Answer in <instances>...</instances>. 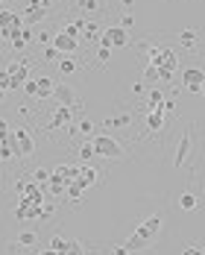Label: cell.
<instances>
[{"instance_id":"obj_1","label":"cell","mask_w":205,"mask_h":255,"mask_svg":"<svg viewBox=\"0 0 205 255\" xmlns=\"http://www.w3.org/2000/svg\"><path fill=\"white\" fill-rule=\"evenodd\" d=\"M161 223H164V214H153V217H147L129 238H126V250L129 253H144V250H150L153 247V241L159 238V232H161Z\"/></svg>"},{"instance_id":"obj_2","label":"cell","mask_w":205,"mask_h":255,"mask_svg":"<svg viewBox=\"0 0 205 255\" xmlns=\"http://www.w3.org/2000/svg\"><path fill=\"white\" fill-rule=\"evenodd\" d=\"M147 59H150V65H153V68H159V82H170V79H173V73H176V65H179V59H176V50L153 44V47L147 50Z\"/></svg>"},{"instance_id":"obj_3","label":"cell","mask_w":205,"mask_h":255,"mask_svg":"<svg viewBox=\"0 0 205 255\" xmlns=\"http://www.w3.org/2000/svg\"><path fill=\"white\" fill-rule=\"evenodd\" d=\"M21 29H23V18L15 9H0V35L12 41L15 35H21Z\"/></svg>"},{"instance_id":"obj_4","label":"cell","mask_w":205,"mask_h":255,"mask_svg":"<svg viewBox=\"0 0 205 255\" xmlns=\"http://www.w3.org/2000/svg\"><path fill=\"white\" fill-rule=\"evenodd\" d=\"M91 144H94V156H103V159H109V162L123 159V147H120L114 138H109V135H100V138H94Z\"/></svg>"},{"instance_id":"obj_5","label":"cell","mask_w":205,"mask_h":255,"mask_svg":"<svg viewBox=\"0 0 205 255\" xmlns=\"http://www.w3.org/2000/svg\"><path fill=\"white\" fill-rule=\"evenodd\" d=\"M6 73H9V82H12V91H15V88H21V85L29 79V62H26V59H15V62L6 68Z\"/></svg>"},{"instance_id":"obj_6","label":"cell","mask_w":205,"mask_h":255,"mask_svg":"<svg viewBox=\"0 0 205 255\" xmlns=\"http://www.w3.org/2000/svg\"><path fill=\"white\" fill-rule=\"evenodd\" d=\"M100 44L103 47H129V32L123 26H109L103 35H100Z\"/></svg>"},{"instance_id":"obj_7","label":"cell","mask_w":205,"mask_h":255,"mask_svg":"<svg viewBox=\"0 0 205 255\" xmlns=\"http://www.w3.org/2000/svg\"><path fill=\"white\" fill-rule=\"evenodd\" d=\"M182 82H185V91L200 94V88L205 85V70L203 68H185L182 70Z\"/></svg>"},{"instance_id":"obj_8","label":"cell","mask_w":205,"mask_h":255,"mask_svg":"<svg viewBox=\"0 0 205 255\" xmlns=\"http://www.w3.org/2000/svg\"><path fill=\"white\" fill-rule=\"evenodd\" d=\"M191 150H194V132L188 129V132H182V138H179V144H176V156H173V167H182V164L188 162Z\"/></svg>"},{"instance_id":"obj_9","label":"cell","mask_w":205,"mask_h":255,"mask_svg":"<svg viewBox=\"0 0 205 255\" xmlns=\"http://www.w3.org/2000/svg\"><path fill=\"white\" fill-rule=\"evenodd\" d=\"M50 44H53L62 56H70V53H76V50H79V38H73V35H68V32H56Z\"/></svg>"},{"instance_id":"obj_10","label":"cell","mask_w":205,"mask_h":255,"mask_svg":"<svg viewBox=\"0 0 205 255\" xmlns=\"http://www.w3.org/2000/svg\"><path fill=\"white\" fill-rule=\"evenodd\" d=\"M12 135H15V144H18V156H32V150H35V141H32V135L23 129V126H15L12 129Z\"/></svg>"},{"instance_id":"obj_11","label":"cell","mask_w":205,"mask_h":255,"mask_svg":"<svg viewBox=\"0 0 205 255\" xmlns=\"http://www.w3.org/2000/svg\"><path fill=\"white\" fill-rule=\"evenodd\" d=\"M38 203H32V200H26V197H21L18 200V206H15V220H38Z\"/></svg>"},{"instance_id":"obj_12","label":"cell","mask_w":205,"mask_h":255,"mask_svg":"<svg viewBox=\"0 0 205 255\" xmlns=\"http://www.w3.org/2000/svg\"><path fill=\"white\" fill-rule=\"evenodd\" d=\"M53 97L59 100V106H76V91L68 85V82H56V88H53Z\"/></svg>"},{"instance_id":"obj_13","label":"cell","mask_w":205,"mask_h":255,"mask_svg":"<svg viewBox=\"0 0 205 255\" xmlns=\"http://www.w3.org/2000/svg\"><path fill=\"white\" fill-rule=\"evenodd\" d=\"M15 188H18V194H21V197H26V200H32V203H38V206L44 203V194H41V185H38L35 179H32V182H18Z\"/></svg>"},{"instance_id":"obj_14","label":"cell","mask_w":205,"mask_h":255,"mask_svg":"<svg viewBox=\"0 0 205 255\" xmlns=\"http://www.w3.org/2000/svg\"><path fill=\"white\" fill-rule=\"evenodd\" d=\"M44 15H47V3H32V6L26 9V15H21V18H23V26H29V29H32V26H35Z\"/></svg>"},{"instance_id":"obj_15","label":"cell","mask_w":205,"mask_h":255,"mask_svg":"<svg viewBox=\"0 0 205 255\" xmlns=\"http://www.w3.org/2000/svg\"><path fill=\"white\" fill-rule=\"evenodd\" d=\"M73 9H76L82 18H85V15H88V18H94V15H100V12H103V0H76V3H73Z\"/></svg>"},{"instance_id":"obj_16","label":"cell","mask_w":205,"mask_h":255,"mask_svg":"<svg viewBox=\"0 0 205 255\" xmlns=\"http://www.w3.org/2000/svg\"><path fill=\"white\" fill-rule=\"evenodd\" d=\"M53 88H56V82H53L50 76H38V79H35V97H38V100L53 97Z\"/></svg>"},{"instance_id":"obj_17","label":"cell","mask_w":205,"mask_h":255,"mask_svg":"<svg viewBox=\"0 0 205 255\" xmlns=\"http://www.w3.org/2000/svg\"><path fill=\"white\" fill-rule=\"evenodd\" d=\"M68 123H70V106H56L53 120H50L47 129H59V126H68Z\"/></svg>"},{"instance_id":"obj_18","label":"cell","mask_w":205,"mask_h":255,"mask_svg":"<svg viewBox=\"0 0 205 255\" xmlns=\"http://www.w3.org/2000/svg\"><path fill=\"white\" fill-rule=\"evenodd\" d=\"M197 44H200V32L197 29H182L179 32V47L182 50H197Z\"/></svg>"},{"instance_id":"obj_19","label":"cell","mask_w":205,"mask_h":255,"mask_svg":"<svg viewBox=\"0 0 205 255\" xmlns=\"http://www.w3.org/2000/svg\"><path fill=\"white\" fill-rule=\"evenodd\" d=\"M76 179H79V182H82L85 188H91V185H94V182L100 179V170H97V167H91V164H82V167H79V176H76Z\"/></svg>"},{"instance_id":"obj_20","label":"cell","mask_w":205,"mask_h":255,"mask_svg":"<svg viewBox=\"0 0 205 255\" xmlns=\"http://www.w3.org/2000/svg\"><path fill=\"white\" fill-rule=\"evenodd\" d=\"M147 129H150V132L164 129V112H161V109H150V115H147Z\"/></svg>"},{"instance_id":"obj_21","label":"cell","mask_w":205,"mask_h":255,"mask_svg":"<svg viewBox=\"0 0 205 255\" xmlns=\"http://www.w3.org/2000/svg\"><path fill=\"white\" fill-rule=\"evenodd\" d=\"M85 191H88V188H85V185H82L79 179H73V182H68V185H65V194H68V197H70L73 203H79V200L85 197Z\"/></svg>"},{"instance_id":"obj_22","label":"cell","mask_w":205,"mask_h":255,"mask_svg":"<svg viewBox=\"0 0 205 255\" xmlns=\"http://www.w3.org/2000/svg\"><path fill=\"white\" fill-rule=\"evenodd\" d=\"M97 32H100V26H97V21H91V18H88V21L82 23V32H79V38H85V41H94V38H100Z\"/></svg>"},{"instance_id":"obj_23","label":"cell","mask_w":205,"mask_h":255,"mask_svg":"<svg viewBox=\"0 0 205 255\" xmlns=\"http://www.w3.org/2000/svg\"><path fill=\"white\" fill-rule=\"evenodd\" d=\"M179 209H182V211H197V209H200V200H197L191 191H185V194L179 197Z\"/></svg>"},{"instance_id":"obj_24","label":"cell","mask_w":205,"mask_h":255,"mask_svg":"<svg viewBox=\"0 0 205 255\" xmlns=\"http://www.w3.org/2000/svg\"><path fill=\"white\" fill-rule=\"evenodd\" d=\"M129 123H132V117H129V115H117V117H106V120H103V126H106V129H114V126H129Z\"/></svg>"},{"instance_id":"obj_25","label":"cell","mask_w":205,"mask_h":255,"mask_svg":"<svg viewBox=\"0 0 205 255\" xmlns=\"http://www.w3.org/2000/svg\"><path fill=\"white\" fill-rule=\"evenodd\" d=\"M15 244H18V247H35V244H38V235H35V232H29V229H23V232L18 235V241H15Z\"/></svg>"},{"instance_id":"obj_26","label":"cell","mask_w":205,"mask_h":255,"mask_svg":"<svg viewBox=\"0 0 205 255\" xmlns=\"http://www.w3.org/2000/svg\"><path fill=\"white\" fill-rule=\"evenodd\" d=\"M161 103H164V91L153 85V88H150V103H147V106H150V109H161Z\"/></svg>"},{"instance_id":"obj_27","label":"cell","mask_w":205,"mask_h":255,"mask_svg":"<svg viewBox=\"0 0 205 255\" xmlns=\"http://www.w3.org/2000/svg\"><path fill=\"white\" fill-rule=\"evenodd\" d=\"M59 73H65V76H70V73H76V62L73 59H59Z\"/></svg>"},{"instance_id":"obj_28","label":"cell","mask_w":205,"mask_h":255,"mask_svg":"<svg viewBox=\"0 0 205 255\" xmlns=\"http://www.w3.org/2000/svg\"><path fill=\"white\" fill-rule=\"evenodd\" d=\"M50 250H53L56 255L65 253V250H68V238H62V235H53V238H50Z\"/></svg>"},{"instance_id":"obj_29","label":"cell","mask_w":205,"mask_h":255,"mask_svg":"<svg viewBox=\"0 0 205 255\" xmlns=\"http://www.w3.org/2000/svg\"><path fill=\"white\" fill-rule=\"evenodd\" d=\"M53 211H56V209H53V203H47V200H44V203H41V209H38V220H50V217H53Z\"/></svg>"},{"instance_id":"obj_30","label":"cell","mask_w":205,"mask_h":255,"mask_svg":"<svg viewBox=\"0 0 205 255\" xmlns=\"http://www.w3.org/2000/svg\"><path fill=\"white\" fill-rule=\"evenodd\" d=\"M109 59H112V47H103V44H100V50H97V62H100V65H109Z\"/></svg>"},{"instance_id":"obj_31","label":"cell","mask_w":205,"mask_h":255,"mask_svg":"<svg viewBox=\"0 0 205 255\" xmlns=\"http://www.w3.org/2000/svg\"><path fill=\"white\" fill-rule=\"evenodd\" d=\"M91 156H94V144H91V141H85V144L79 147V159H82V162H88Z\"/></svg>"},{"instance_id":"obj_32","label":"cell","mask_w":205,"mask_h":255,"mask_svg":"<svg viewBox=\"0 0 205 255\" xmlns=\"http://www.w3.org/2000/svg\"><path fill=\"white\" fill-rule=\"evenodd\" d=\"M59 255H82V244H79V241H68V250L59 253Z\"/></svg>"},{"instance_id":"obj_33","label":"cell","mask_w":205,"mask_h":255,"mask_svg":"<svg viewBox=\"0 0 205 255\" xmlns=\"http://www.w3.org/2000/svg\"><path fill=\"white\" fill-rule=\"evenodd\" d=\"M32 179H35L38 185H41V182H50V170H47V167H38V170L32 173Z\"/></svg>"},{"instance_id":"obj_34","label":"cell","mask_w":205,"mask_h":255,"mask_svg":"<svg viewBox=\"0 0 205 255\" xmlns=\"http://www.w3.org/2000/svg\"><path fill=\"white\" fill-rule=\"evenodd\" d=\"M26 44H29V41L23 38V29H21V35H15V38H12V50H23Z\"/></svg>"},{"instance_id":"obj_35","label":"cell","mask_w":205,"mask_h":255,"mask_svg":"<svg viewBox=\"0 0 205 255\" xmlns=\"http://www.w3.org/2000/svg\"><path fill=\"white\" fill-rule=\"evenodd\" d=\"M44 59H47V62H59V59H62V53H59V50H56V47L50 44V47L44 50Z\"/></svg>"},{"instance_id":"obj_36","label":"cell","mask_w":205,"mask_h":255,"mask_svg":"<svg viewBox=\"0 0 205 255\" xmlns=\"http://www.w3.org/2000/svg\"><path fill=\"white\" fill-rule=\"evenodd\" d=\"M144 79H147V82H153V85H156V82H159V68H153V65H150V68H147V70H144Z\"/></svg>"},{"instance_id":"obj_37","label":"cell","mask_w":205,"mask_h":255,"mask_svg":"<svg viewBox=\"0 0 205 255\" xmlns=\"http://www.w3.org/2000/svg\"><path fill=\"white\" fill-rule=\"evenodd\" d=\"M50 194H53V197H62V194H65V182L50 179Z\"/></svg>"},{"instance_id":"obj_38","label":"cell","mask_w":205,"mask_h":255,"mask_svg":"<svg viewBox=\"0 0 205 255\" xmlns=\"http://www.w3.org/2000/svg\"><path fill=\"white\" fill-rule=\"evenodd\" d=\"M21 88H23V94H26V97H35V79H26Z\"/></svg>"},{"instance_id":"obj_39","label":"cell","mask_w":205,"mask_h":255,"mask_svg":"<svg viewBox=\"0 0 205 255\" xmlns=\"http://www.w3.org/2000/svg\"><path fill=\"white\" fill-rule=\"evenodd\" d=\"M0 88L3 91H12V82H9V73L6 70H0Z\"/></svg>"},{"instance_id":"obj_40","label":"cell","mask_w":205,"mask_h":255,"mask_svg":"<svg viewBox=\"0 0 205 255\" xmlns=\"http://www.w3.org/2000/svg\"><path fill=\"white\" fill-rule=\"evenodd\" d=\"M132 23H135V18H132V15L126 12V15L120 18V26H123V29H132Z\"/></svg>"},{"instance_id":"obj_41","label":"cell","mask_w":205,"mask_h":255,"mask_svg":"<svg viewBox=\"0 0 205 255\" xmlns=\"http://www.w3.org/2000/svg\"><path fill=\"white\" fill-rule=\"evenodd\" d=\"M35 38H38L41 44H50V41H53V32H47V29H41V32H38Z\"/></svg>"},{"instance_id":"obj_42","label":"cell","mask_w":205,"mask_h":255,"mask_svg":"<svg viewBox=\"0 0 205 255\" xmlns=\"http://www.w3.org/2000/svg\"><path fill=\"white\" fill-rule=\"evenodd\" d=\"M91 129H94V123H91V120H82V123L76 126V132H82V135H88Z\"/></svg>"},{"instance_id":"obj_43","label":"cell","mask_w":205,"mask_h":255,"mask_svg":"<svg viewBox=\"0 0 205 255\" xmlns=\"http://www.w3.org/2000/svg\"><path fill=\"white\" fill-rule=\"evenodd\" d=\"M112 255H132V253H129V250H126V247L120 244V247H114V253H112Z\"/></svg>"},{"instance_id":"obj_44","label":"cell","mask_w":205,"mask_h":255,"mask_svg":"<svg viewBox=\"0 0 205 255\" xmlns=\"http://www.w3.org/2000/svg\"><path fill=\"white\" fill-rule=\"evenodd\" d=\"M182 255H203V253H200V247H185V253Z\"/></svg>"},{"instance_id":"obj_45","label":"cell","mask_w":205,"mask_h":255,"mask_svg":"<svg viewBox=\"0 0 205 255\" xmlns=\"http://www.w3.org/2000/svg\"><path fill=\"white\" fill-rule=\"evenodd\" d=\"M0 135H9V123L6 120H0Z\"/></svg>"},{"instance_id":"obj_46","label":"cell","mask_w":205,"mask_h":255,"mask_svg":"<svg viewBox=\"0 0 205 255\" xmlns=\"http://www.w3.org/2000/svg\"><path fill=\"white\" fill-rule=\"evenodd\" d=\"M120 6H123V9H132V6H135V0H120Z\"/></svg>"},{"instance_id":"obj_47","label":"cell","mask_w":205,"mask_h":255,"mask_svg":"<svg viewBox=\"0 0 205 255\" xmlns=\"http://www.w3.org/2000/svg\"><path fill=\"white\" fill-rule=\"evenodd\" d=\"M35 255H56V253H53L50 247H47V250H38V253H35Z\"/></svg>"},{"instance_id":"obj_48","label":"cell","mask_w":205,"mask_h":255,"mask_svg":"<svg viewBox=\"0 0 205 255\" xmlns=\"http://www.w3.org/2000/svg\"><path fill=\"white\" fill-rule=\"evenodd\" d=\"M3 100H6V91H3V88H0V103H3Z\"/></svg>"},{"instance_id":"obj_49","label":"cell","mask_w":205,"mask_h":255,"mask_svg":"<svg viewBox=\"0 0 205 255\" xmlns=\"http://www.w3.org/2000/svg\"><path fill=\"white\" fill-rule=\"evenodd\" d=\"M32 3H50V0H32Z\"/></svg>"},{"instance_id":"obj_50","label":"cell","mask_w":205,"mask_h":255,"mask_svg":"<svg viewBox=\"0 0 205 255\" xmlns=\"http://www.w3.org/2000/svg\"><path fill=\"white\" fill-rule=\"evenodd\" d=\"M200 94H203V97H205V85H203V88H200Z\"/></svg>"},{"instance_id":"obj_51","label":"cell","mask_w":205,"mask_h":255,"mask_svg":"<svg viewBox=\"0 0 205 255\" xmlns=\"http://www.w3.org/2000/svg\"><path fill=\"white\" fill-rule=\"evenodd\" d=\"M200 253H203V255H205V250H203V247H200Z\"/></svg>"},{"instance_id":"obj_52","label":"cell","mask_w":205,"mask_h":255,"mask_svg":"<svg viewBox=\"0 0 205 255\" xmlns=\"http://www.w3.org/2000/svg\"><path fill=\"white\" fill-rule=\"evenodd\" d=\"M0 9H3V0H0Z\"/></svg>"}]
</instances>
